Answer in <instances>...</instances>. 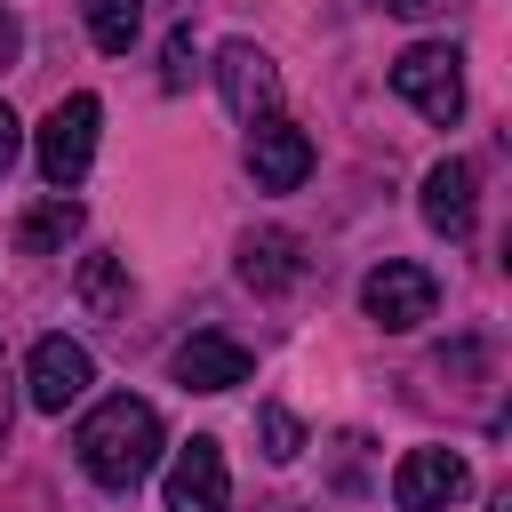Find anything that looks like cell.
I'll return each mask as SVG.
<instances>
[{
  "label": "cell",
  "mask_w": 512,
  "mask_h": 512,
  "mask_svg": "<svg viewBox=\"0 0 512 512\" xmlns=\"http://www.w3.org/2000/svg\"><path fill=\"white\" fill-rule=\"evenodd\" d=\"M72 448H80V472H88L96 488L128 496V488L160 464V408L136 400V392H112V400H96V408L80 416Z\"/></svg>",
  "instance_id": "6da1fadb"
},
{
  "label": "cell",
  "mask_w": 512,
  "mask_h": 512,
  "mask_svg": "<svg viewBox=\"0 0 512 512\" xmlns=\"http://www.w3.org/2000/svg\"><path fill=\"white\" fill-rule=\"evenodd\" d=\"M96 128H104V104H96L88 88L64 96V104H48V120L32 128V160H40V184H48V192H72V184L88 176Z\"/></svg>",
  "instance_id": "7a4b0ae2"
},
{
  "label": "cell",
  "mask_w": 512,
  "mask_h": 512,
  "mask_svg": "<svg viewBox=\"0 0 512 512\" xmlns=\"http://www.w3.org/2000/svg\"><path fill=\"white\" fill-rule=\"evenodd\" d=\"M392 88H400V104H416L432 128H448V120L464 112V56H456L448 40H416V48L392 56Z\"/></svg>",
  "instance_id": "3957f363"
},
{
  "label": "cell",
  "mask_w": 512,
  "mask_h": 512,
  "mask_svg": "<svg viewBox=\"0 0 512 512\" xmlns=\"http://www.w3.org/2000/svg\"><path fill=\"white\" fill-rule=\"evenodd\" d=\"M360 312H368L384 336H408V328H424V320L440 312V280H432L424 264L392 256V264H376V272L360 280Z\"/></svg>",
  "instance_id": "277c9868"
},
{
  "label": "cell",
  "mask_w": 512,
  "mask_h": 512,
  "mask_svg": "<svg viewBox=\"0 0 512 512\" xmlns=\"http://www.w3.org/2000/svg\"><path fill=\"white\" fill-rule=\"evenodd\" d=\"M232 504V472H224V440L192 432L176 456H168V480H160V512H224Z\"/></svg>",
  "instance_id": "5b68a950"
},
{
  "label": "cell",
  "mask_w": 512,
  "mask_h": 512,
  "mask_svg": "<svg viewBox=\"0 0 512 512\" xmlns=\"http://www.w3.org/2000/svg\"><path fill=\"white\" fill-rule=\"evenodd\" d=\"M88 384H96V360H88L80 336H40V344H32V360H24V400H32L40 416H64Z\"/></svg>",
  "instance_id": "8992f818"
},
{
  "label": "cell",
  "mask_w": 512,
  "mask_h": 512,
  "mask_svg": "<svg viewBox=\"0 0 512 512\" xmlns=\"http://www.w3.org/2000/svg\"><path fill=\"white\" fill-rule=\"evenodd\" d=\"M464 488H472V464L456 448H408L392 464V504L400 512H448Z\"/></svg>",
  "instance_id": "52a82bcc"
},
{
  "label": "cell",
  "mask_w": 512,
  "mask_h": 512,
  "mask_svg": "<svg viewBox=\"0 0 512 512\" xmlns=\"http://www.w3.org/2000/svg\"><path fill=\"white\" fill-rule=\"evenodd\" d=\"M216 96H224L232 120L280 112V72H272V56H264L256 40H224V48H216Z\"/></svg>",
  "instance_id": "ba28073f"
},
{
  "label": "cell",
  "mask_w": 512,
  "mask_h": 512,
  "mask_svg": "<svg viewBox=\"0 0 512 512\" xmlns=\"http://www.w3.org/2000/svg\"><path fill=\"white\" fill-rule=\"evenodd\" d=\"M248 176H256V192H296L312 176V136L280 112L248 120Z\"/></svg>",
  "instance_id": "9c48e42d"
},
{
  "label": "cell",
  "mask_w": 512,
  "mask_h": 512,
  "mask_svg": "<svg viewBox=\"0 0 512 512\" xmlns=\"http://www.w3.org/2000/svg\"><path fill=\"white\" fill-rule=\"evenodd\" d=\"M168 368H176V384H184V392H232V384H248V376H256L248 344H232V336H216V328L184 336Z\"/></svg>",
  "instance_id": "30bf717a"
},
{
  "label": "cell",
  "mask_w": 512,
  "mask_h": 512,
  "mask_svg": "<svg viewBox=\"0 0 512 512\" xmlns=\"http://www.w3.org/2000/svg\"><path fill=\"white\" fill-rule=\"evenodd\" d=\"M424 224L440 240H464L472 232V160H432L424 168Z\"/></svg>",
  "instance_id": "8fae6325"
},
{
  "label": "cell",
  "mask_w": 512,
  "mask_h": 512,
  "mask_svg": "<svg viewBox=\"0 0 512 512\" xmlns=\"http://www.w3.org/2000/svg\"><path fill=\"white\" fill-rule=\"evenodd\" d=\"M296 272H304V256H296V240H288V232H272V224H264V232H248V240H240V280H248L256 296H280Z\"/></svg>",
  "instance_id": "7c38bea8"
},
{
  "label": "cell",
  "mask_w": 512,
  "mask_h": 512,
  "mask_svg": "<svg viewBox=\"0 0 512 512\" xmlns=\"http://www.w3.org/2000/svg\"><path fill=\"white\" fill-rule=\"evenodd\" d=\"M80 240V200L72 192H48L40 208H24V224H16V248L24 256H64Z\"/></svg>",
  "instance_id": "4fadbf2b"
},
{
  "label": "cell",
  "mask_w": 512,
  "mask_h": 512,
  "mask_svg": "<svg viewBox=\"0 0 512 512\" xmlns=\"http://www.w3.org/2000/svg\"><path fill=\"white\" fill-rule=\"evenodd\" d=\"M80 16H88V40L104 56H128L144 32V0H80Z\"/></svg>",
  "instance_id": "5bb4252c"
},
{
  "label": "cell",
  "mask_w": 512,
  "mask_h": 512,
  "mask_svg": "<svg viewBox=\"0 0 512 512\" xmlns=\"http://www.w3.org/2000/svg\"><path fill=\"white\" fill-rule=\"evenodd\" d=\"M80 304H88V312H120V304H128L120 256H88V264H80Z\"/></svg>",
  "instance_id": "9a60e30c"
},
{
  "label": "cell",
  "mask_w": 512,
  "mask_h": 512,
  "mask_svg": "<svg viewBox=\"0 0 512 512\" xmlns=\"http://www.w3.org/2000/svg\"><path fill=\"white\" fill-rule=\"evenodd\" d=\"M256 440H264L272 464H296V456H304V424H296L288 408H256Z\"/></svg>",
  "instance_id": "2e32d148"
},
{
  "label": "cell",
  "mask_w": 512,
  "mask_h": 512,
  "mask_svg": "<svg viewBox=\"0 0 512 512\" xmlns=\"http://www.w3.org/2000/svg\"><path fill=\"white\" fill-rule=\"evenodd\" d=\"M16 152H24V128H16V112H8V96H0V184H8Z\"/></svg>",
  "instance_id": "e0dca14e"
},
{
  "label": "cell",
  "mask_w": 512,
  "mask_h": 512,
  "mask_svg": "<svg viewBox=\"0 0 512 512\" xmlns=\"http://www.w3.org/2000/svg\"><path fill=\"white\" fill-rule=\"evenodd\" d=\"M184 56H192V40L176 32V40H168V88H184Z\"/></svg>",
  "instance_id": "ac0fdd59"
},
{
  "label": "cell",
  "mask_w": 512,
  "mask_h": 512,
  "mask_svg": "<svg viewBox=\"0 0 512 512\" xmlns=\"http://www.w3.org/2000/svg\"><path fill=\"white\" fill-rule=\"evenodd\" d=\"M8 416H16V384H8V368H0V440H8Z\"/></svg>",
  "instance_id": "d6986e66"
},
{
  "label": "cell",
  "mask_w": 512,
  "mask_h": 512,
  "mask_svg": "<svg viewBox=\"0 0 512 512\" xmlns=\"http://www.w3.org/2000/svg\"><path fill=\"white\" fill-rule=\"evenodd\" d=\"M16 40H24V32H16V16H0V64L16 56Z\"/></svg>",
  "instance_id": "ffe728a7"
},
{
  "label": "cell",
  "mask_w": 512,
  "mask_h": 512,
  "mask_svg": "<svg viewBox=\"0 0 512 512\" xmlns=\"http://www.w3.org/2000/svg\"><path fill=\"white\" fill-rule=\"evenodd\" d=\"M384 8H392V16H432L440 0H384Z\"/></svg>",
  "instance_id": "44dd1931"
},
{
  "label": "cell",
  "mask_w": 512,
  "mask_h": 512,
  "mask_svg": "<svg viewBox=\"0 0 512 512\" xmlns=\"http://www.w3.org/2000/svg\"><path fill=\"white\" fill-rule=\"evenodd\" d=\"M488 512H512V496H496V504H488Z\"/></svg>",
  "instance_id": "7402d4cb"
}]
</instances>
